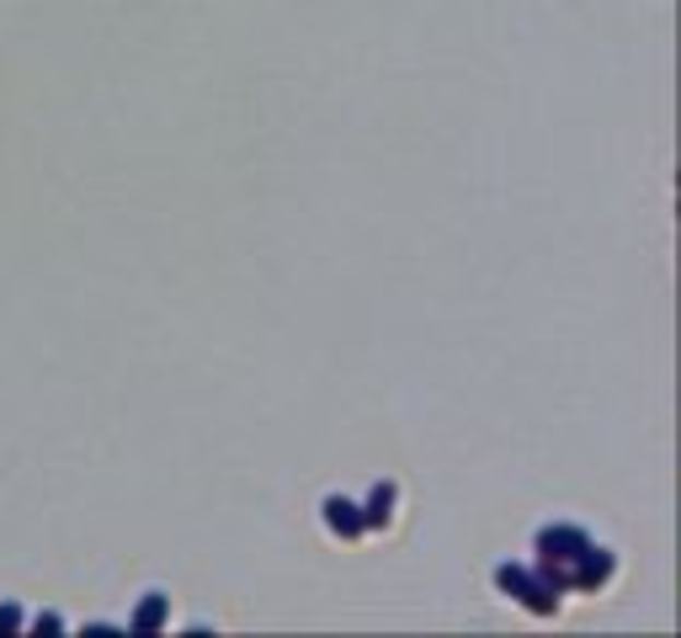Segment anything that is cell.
Segmentation results:
<instances>
[{
	"instance_id": "obj_4",
	"label": "cell",
	"mask_w": 681,
	"mask_h": 638,
	"mask_svg": "<svg viewBox=\"0 0 681 638\" xmlns=\"http://www.w3.org/2000/svg\"><path fill=\"white\" fill-rule=\"evenodd\" d=\"M325 527H330L336 537H362V506L347 500V495H330V500H325Z\"/></svg>"
},
{
	"instance_id": "obj_2",
	"label": "cell",
	"mask_w": 681,
	"mask_h": 638,
	"mask_svg": "<svg viewBox=\"0 0 681 638\" xmlns=\"http://www.w3.org/2000/svg\"><path fill=\"white\" fill-rule=\"evenodd\" d=\"M612 569H618V558H612V548H586V554L570 564V575H575V591H601L607 580H612Z\"/></svg>"
},
{
	"instance_id": "obj_7",
	"label": "cell",
	"mask_w": 681,
	"mask_h": 638,
	"mask_svg": "<svg viewBox=\"0 0 681 638\" xmlns=\"http://www.w3.org/2000/svg\"><path fill=\"white\" fill-rule=\"evenodd\" d=\"M538 586L543 591H554V596H564V591H575V575H570V564L564 558H554V554H538Z\"/></svg>"
},
{
	"instance_id": "obj_1",
	"label": "cell",
	"mask_w": 681,
	"mask_h": 638,
	"mask_svg": "<svg viewBox=\"0 0 681 638\" xmlns=\"http://www.w3.org/2000/svg\"><path fill=\"white\" fill-rule=\"evenodd\" d=\"M495 591H506V596L521 601V606H527V612H538V617H554V612H560V596H554V591H543V586H538V575H532V569H521V564H512V558H506V564H495Z\"/></svg>"
},
{
	"instance_id": "obj_9",
	"label": "cell",
	"mask_w": 681,
	"mask_h": 638,
	"mask_svg": "<svg viewBox=\"0 0 681 638\" xmlns=\"http://www.w3.org/2000/svg\"><path fill=\"white\" fill-rule=\"evenodd\" d=\"M38 634H64V617H54V612H43L38 623H33Z\"/></svg>"
},
{
	"instance_id": "obj_8",
	"label": "cell",
	"mask_w": 681,
	"mask_h": 638,
	"mask_svg": "<svg viewBox=\"0 0 681 638\" xmlns=\"http://www.w3.org/2000/svg\"><path fill=\"white\" fill-rule=\"evenodd\" d=\"M16 628H22V606L0 601V634H16Z\"/></svg>"
},
{
	"instance_id": "obj_6",
	"label": "cell",
	"mask_w": 681,
	"mask_h": 638,
	"mask_svg": "<svg viewBox=\"0 0 681 638\" xmlns=\"http://www.w3.org/2000/svg\"><path fill=\"white\" fill-rule=\"evenodd\" d=\"M389 517H395V484H378V489L362 500V532L389 527Z\"/></svg>"
},
{
	"instance_id": "obj_3",
	"label": "cell",
	"mask_w": 681,
	"mask_h": 638,
	"mask_svg": "<svg viewBox=\"0 0 681 638\" xmlns=\"http://www.w3.org/2000/svg\"><path fill=\"white\" fill-rule=\"evenodd\" d=\"M586 548H591V537H586L580 527H543V532H538V554H554V558H564V564H575Z\"/></svg>"
},
{
	"instance_id": "obj_5",
	"label": "cell",
	"mask_w": 681,
	"mask_h": 638,
	"mask_svg": "<svg viewBox=\"0 0 681 638\" xmlns=\"http://www.w3.org/2000/svg\"><path fill=\"white\" fill-rule=\"evenodd\" d=\"M165 617H171V596L161 591H150V596L133 606V617H128V634H161Z\"/></svg>"
}]
</instances>
